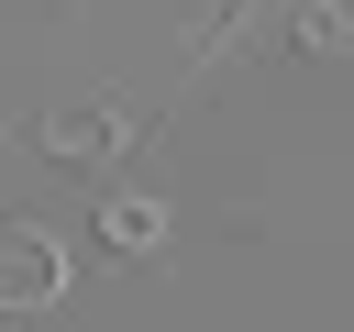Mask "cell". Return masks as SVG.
Here are the masks:
<instances>
[{
  "instance_id": "cell-3",
  "label": "cell",
  "mask_w": 354,
  "mask_h": 332,
  "mask_svg": "<svg viewBox=\"0 0 354 332\" xmlns=\"http://www.w3.org/2000/svg\"><path fill=\"white\" fill-rule=\"evenodd\" d=\"M144 243H155V210L122 199V210H111V255H144Z\"/></svg>"
},
{
  "instance_id": "cell-1",
  "label": "cell",
  "mask_w": 354,
  "mask_h": 332,
  "mask_svg": "<svg viewBox=\"0 0 354 332\" xmlns=\"http://www.w3.org/2000/svg\"><path fill=\"white\" fill-rule=\"evenodd\" d=\"M55 299H66V255H55L33 221H11V232H0V321L55 310Z\"/></svg>"
},
{
  "instance_id": "cell-2",
  "label": "cell",
  "mask_w": 354,
  "mask_h": 332,
  "mask_svg": "<svg viewBox=\"0 0 354 332\" xmlns=\"http://www.w3.org/2000/svg\"><path fill=\"white\" fill-rule=\"evenodd\" d=\"M55 155H66V166L111 155V111H55Z\"/></svg>"
}]
</instances>
